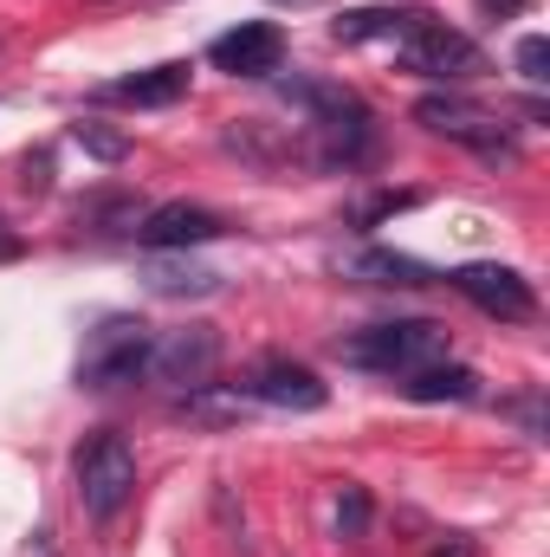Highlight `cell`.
Returning a JSON list of instances; mask_svg holds the SVG:
<instances>
[{
	"label": "cell",
	"mask_w": 550,
	"mask_h": 557,
	"mask_svg": "<svg viewBox=\"0 0 550 557\" xmlns=\"http://www.w3.org/2000/svg\"><path fill=\"white\" fill-rule=\"evenodd\" d=\"M337 357L350 370H376V376H414L421 363L447 357V324L434 318H402V324H370L357 337H337Z\"/></svg>",
	"instance_id": "6da1fadb"
},
{
	"label": "cell",
	"mask_w": 550,
	"mask_h": 557,
	"mask_svg": "<svg viewBox=\"0 0 550 557\" xmlns=\"http://www.w3.org/2000/svg\"><path fill=\"white\" fill-rule=\"evenodd\" d=\"M72 480H78V506H85V519H98V525L117 519V512L130 506V493H137V454H130V441L111 434V428L85 434L78 454H72Z\"/></svg>",
	"instance_id": "7a4b0ae2"
},
{
	"label": "cell",
	"mask_w": 550,
	"mask_h": 557,
	"mask_svg": "<svg viewBox=\"0 0 550 557\" xmlns=\"http://www.w3.org/2000/svg\"><path fill=\"white\" fill-rule=\"evenodd\" d=\"M414 124H427L434 137H447V143H466V149L486 156V162H518V137H512L486 104H473V98H460V91H427V98L414 104Z\"/></svg>",
	"instance_id": "3957f363"
},
{
	"label": "cell",
	"mask_w": 550,
	"mask_h": 557,
	"mask_svg": "<svg viewBox=\"0 0 550 557\" xmlns=\"http://www.w3.org/2000/svg\"><path fill=\"white\" fill-rule=\"evenodd\" d=\"M149 344H155V331L142 318H104L85 337V350H78V383L85 389H124V383H137L142 370H149Z\"/></svg>",
	"instance_id": "277c9868"
},
{
	"label": "cell",
	"mask_w": 550,
	"mask_h": 557,
	"mask_svg": "<svg viewBox=\"0 0 550 557\" xmlns=\"http://www.w3.org/2000/svg\"><path fill=\"white\" fill-rule=\"evenodd\" d=\"M214 370H221V331H214V324H182V331H155L142 376H155V383L195 396V389L214 383Z\"/></svg>",
	"instance_id": "5b68a950"
},
{
	"label": "cell",
	"mask_w": 550,
	"mask_h": 557,
	"mask_svg": "<svg viewBox=\"0 0 550 557\" xmlns=\"http://www.w3.org/2000/svg\"><path fill=\"white\" fill-rule=\"evenodd\" d=\"M396 59H402V72H414V78H473L486 65L479 46L466 33H453V26H440L434 13L396 39Z\"/></svg>",
	"instance_id": "8992f818"
},
{
	"label": "cell",
	"mask_w": 550,
	"mask_h": 557,
	"mask_svg": "<svg viewBox=\"0 0 550 557\" xmlns=\"http://www.w3.org/2000/svg\"><path fill=\"white\" fill-rule=\"evenodd\" d=\"M447 285H453L466 305H479L486 318H499V324H532V318H538V292H532V278L512 273V267H492V260H479V267H453Z\"/></svg>",
	"instance_id": "52a82bcc"
},
{
	"label": "cell",
	"mask_w": 550,
	"mask_h": 557,
	"mask_svg": "<svg viewBox=\"0 0 550 557\" xmlns=\"http://www.w3.org/2000/svg\"><path fill=\"white\" fill-rule=\"evenodd\" d=\"M240 396H253V403H266V409H291V416H317V409L330 403V389L317 383V370H311V363H291V357H260V363L247 370Z\"/></svg>",
	"instance_id": "ba28073f"
},
{
	"label": "cell",
	"mask_w": 550,
	"mask_h": 557,
	"mask_svg": "<svg viewBox=\"0 0 550 557\" xmlns=\"http://www.w3.org/2000/svg\"><path fill=\"white\" fill-rule=\"evenodd\" d=\"M221 234H227V221L214 208H195V201H162L137 221V240L149 253H188V247H208Z\"/></svg>",
	"instance_id": "9c48e42d"
},
{
	"label": "cell",
	"mask_w": 550,
	"mask_h": 557,
	"mask_svg": "<svg viewBox=\"0 0 550 557\" xmlns=\"http://www.w3.org/2000/svg\"><path fill=\"white\" fill-rule=\"evenodd\" d=\"M208 59H214L221 72H234V78H273L278 59H285V33L266 26V20H247V26L221 33V39L208 46Z\"/></svg>",
	"instance_id": "30bf717a"
},
{
	"label": "cell",
	"mask_w": 550,
	"mask_h": 557,
	"mask_svg": "<svg viewBox=\"0 0 550 557\" xmlns=\"http://www.w3.org/2000/svg\"><path fill=\"white\" fill-rule=\"evenodd\" d=\"M188 85H195V65H149L137 78H117V85H104L98 98L104 104H137V111H162V104H182L188 98Z\"/></svg>",
	"instance_id": "8fae6325"
},
{
	"label": "cell",
	"mask_w": 550,
	"mask_h": 557,
	"mask_svg": "<svg viewBox=\"0 0 550 557\" xmlns=\"http://www.w3.org/2000/svg\"><path fill=\"white\" fill-rule=\"evenodd\" d=\"M427 20V7H363V13H343L330 20V39L337 46H363V39H402L409 26Z\"/></svg>",
	"instance_id": "7c38bea8"
},
{
	"label": "cell",
	"mask_w": 550,
	"mask_h": 557,
	"mask_svg": "<svg viewBox=\"0 0 550 557\" xmlns=\"http://www.w3.org/2000/svg\"><path fill=\"white\" fill-rule=\"evenodd\" d=\"M402 389H409V403H473L479 396V376L466 370V363H421L414 376H402Z\"/></svg>",
	"instance_id": "4fadbf2b"
},
{
	"label": "cell",
	"mask_w": 550,
	"mask_h": 557,
	"mask_svg": "<svg viewBox=\"0 0 550 557\" xmlns=\"http://www.w3.org/2000/svg\"><path fill=\"white\" fill-rule=\"evenodd\" d=\"M350 273L370 278V285H440L434 267H421L409 253H389V247H363V253H350Z\"/></svg>",
	"instance_id": "5bb4252c"
},
{
	"label": "cell",
	"mask_w": 550,
	"mask_h": 557,
	"mask_svg": "<svg viewBox=\"0 0 550 557\" xmlns=\"http://www.w3.org/2000/svg\"><path fill=\"white\" fill-rule=\"evenodd\" d=\"M142 285H149L155 298H208V292L221 285V273H208V267H195V260L182 253V260H149V267H142Z\"/></svg>",
	"instance_id": "9a60e30c"
},
{
	"label": "cell",
	"mask_w": 550,
	"mask_h": 557,
	"mask_svg": "<svg viewBox=\"0 0 550 557\" xmlns=\"http://www.w3.org/2000/svg\"><path fill=\"white\" fill-rule=\"evenodd\" d=\"M142 214H149V208H142L137 195H104V201H91V208H85V221H91L98 234H137Z\"/></svg>",
	"instance_id": "2e32d148"
},
{
	"label": "cell",
	"mask_w": 550,
	"mask_h": 557,
	"mask_svg": "<svg viewBox=\"0 0 550 557\" xmlns=\"http://www.w3.org/2000/svg\"><path fill=\"white\" fill-rule=\"evenodd\" d=\"M72 143H78L85 156H98V162H124V156H130V137H124V131H111V124H98V117L72 124Z\"/></svg>",
	"instance_id": "e0dca14e"
},
{
	"label": "cell",
	"mask_w": 550,
	"mask_h": 557,
	"mask_svg": "<svg viewBox=\"0 0 550 557\" xmlns=\"http://www.w3.org/2000/svg\"><path fill=\"white\" fill-rule=\"evenodd\" d=\"M363 532H370V493L343 486L337 493V539H363Z\"/></svg>",
	"instance_id": "ac0fdd59"
},
{
	"label": "cell",
	"mask_w": 550,
	"mask_h": 557,
	"mask_svg": "<svg viewBox=\"0 0 550 557\" xmlns=\"http://www.w3.org/2000/svg\"><path fill=\"white\" fill-rule=\"evenodd\" d=\"M518 72H525L532 85H545V78H550V39H545V33L518 39Z\"/></svg>",
	"instance_id": "d6986e66"
},
{
	"label": "cell",
	"mask_w": 550,
	"mask_h": 557,
	"mask_svg": "<svg viewBox=\"0 0 550 557\" xmlns=\"http://www.w3.org/2000/svg\"><path fill=\"white\" fill-rule=\"evenodd\" d=\"M414 201H421V195H402V188H396V195H376V201L357 208V221H363V227H370V221H389V214H402V208H414Z\"/></svg>",
	"instance_id": "ffe728a7"
},
{
	"label": "cell",
	"mask_w": 550,
	"mask_h": 557,
	"mask_svg": "<svg viewBox=\"0 0 550 557\" xmlns=\"http://www.w3.org/2000/svg\"><path fill=\"white\" fill-rule=\"evenodd\" d=\"M479 13L486 20H512V13H525V0H479Z\"/></svg>",
	"instance_id": "44dd1931"
},
{
	"label": "cell",
	"mask_w": 550,
	"mask_h": 557,
	"mask_svg": "<svg viewBox=\"0 0 550 557\" xmlns=\"http://www.w3.org/2000/svg\"><path fill=\"white\" fill-rule=\"evenodd\" d=\"M427 557H479V552H473L466 539H453V545H434V552H427Z\"/></svg>",
	"instance_id": "7402d4cb"
},
{
	"label": "cell",
	"mask_w": 550,
	"mask_h": 557,
	"mask_svg": "<svg viewBox=\"0 0 550 557\" xmlns=\"http://www.w3.org/2000/svg\"><path fill=\"white\" fill-rule=\"evenodd\" d=\"M0 253H7V240H0Z\"/></svg>",
	"instance_id": "603a6c76"
}]
</instances>
